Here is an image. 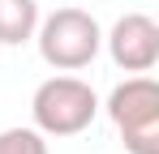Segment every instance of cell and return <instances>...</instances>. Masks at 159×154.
Segmentation results:
<instances>
[{
  "label": "cell",
  "instance_id": "8992f818",
  "mask_svg": "<svg viewBox=\"0 0 159 154\" xmlns=\"http://www.w3.org/2000/svg\"><path fill=\"white\" fill-rule=\"evenodd\" d=\"M0 154H48V137L39 128H0Z\"/></svg>",
  "mask_w": 159,
  "mask_h": 154
},
{
  "label": "cell",
  "instance_id": "6da1fadb",
  "mask_svg": "<svg viewBox=\"0 0 159 154\" xmlns=\"http://www.w3.org/2000/svg\"><path fill=\"white\" fill-rule=\"evenodd\" d=\"M30 116H34V128L43 137H78V133H86V128L95 124L99 94L82 77L56 73L48 81H39V90L30 99Z\"/></svg>",
  "mask_w": 159,
  "mask_h": 154
},
{
  "label": "cell",
  "instance_id": "277c9868",
  "mask_svg": "<svg viewBox=\"0 0 159 154\" xmlns=\"http://www.w3.org/2000/svg\"><path fill=\"white\" fill-rule=\"evenodd\" d=\"M107 56L125 73H151L159 64V22L151 13H125L107 30Z\"/></svg>",
  "mask_w": 159,
  "mask_h": 154
},
{
  "label": "cell",
  "instance_id": "5b68a950",
  "mask_svg": "<svg viewBox=\"0 0 159 154\" xmlns=\"http://www.w3.org/2000/svg\"><path fill=\"white\" fill-rule=\"evenodd\" d=\"M39 26V0H0V43L17 47L34 39Z\"/></svg>",
  "mask_w": 159,
  "mask_h": 154
},
{
  "label": "cell",
  "instance_id": "7a4b0ae2",
  "mask_svg": "<svg viewBox=\"0 0 159 154\" xmlns=\"http://www.w3.org/2000/svg\"><path fill=\"white\" fill-rule=\"evenodd\" d=\"M34 43L43 64H52L56 73H78L86 69L99 47H103V30L86 9H56L48 17H39L34 26Z\"/></svg>",
  "mask_w": 159,
  "mask_h": 154
},
{
  "label": "cell",
  "instance_id": "3957f363",
  "mask_svg": "<svg viewBox=\"0 0 159 154\" xmlns=\"http://www.w3.org/2000/svg\"><path fill=\"white\" fill-rule=\"evenodd\" d=\"M107 116L129 154H159V81L146 73L125 77L107 94Z\"/></svg>",
  "mask_w": 159,
  "mask_h": 154
}]
</instances>
